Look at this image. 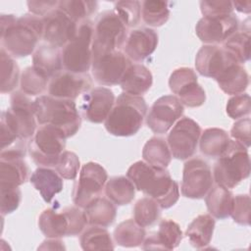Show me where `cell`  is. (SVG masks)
Listing matches in <instances>:
<instances>
[{"mask_svg":"<svg viewBox=\"0 0 251 251\" xmlns=\"http://www.w3.org/2000/svg\"><path fill=\"white\" fill-rule=\"evenodd\" d=\"M121 18L126 27L138 25L141 18V2L139 1H118L113 9Z\"/></svg>","mask_w":251,"mask_h":251,"instance_id":"7bdbcfd3","label":"cell"},{"mask_svg":"<svg viewBox=\"0 0 251 251\" xmlns=\"http://www.w3.org/2000/svg\"><path fill=\"white\" fill-rule=\"evenodd\" d=\"M147 104L142 96L123 92L104 122L106 130L115 136L127 137L138 132L147 113Z\"/></svg>","mask_w":251,"mask_h":251,"instance_id":"277c9868","label":"cell"},{"mask_svg":"<svg viewBox=\"0 0 251 251\" xmlns=\"http://www.w3.org/2000/svg\"><path fill=\"white\" fill-rule=\"evenodd\" d=\"M161 216V207L151 197L139 199L133 207V220L141 226H153Z\"/></svg>","mask_w":251,"mask_h":251,"instance_id":"60d3db41","label":"cell"},{"mask_svg":"<svg viewBox=\"0 0 251 251\" xmlns=\"http://www.w3.org/2000/svg\"><path fill=\"white\" fill-rule=\"evenodd\" d=\"M201 132V126L191 118L179 119L172 127L167 139L172 156L178 160L192 157L199 143Z\"/></svg>","mask_w":251,"mask_h":251,"instance_id":"8fae6325","label":"cell"},{"mask_svg":"<svg viewBox=\"0 0 251 251\" xmlns=\"http://www.w3.org/2000/svg\"><path fill=\"white\" fill-rule=\"evenodd\" d=\"M32 67L50 79L63 70L59 48L47 43L37 46L32 55Z\"/></svg>","mask_w":251,"mask_h":251,"instance_id":"83f0119b","label":"cell"},{"mask_svg":"<svg viewBox=\"0 0 251 251\" xmlns=\"http://www.w3.org/2000/svg\"><path fill=\"white\" fill-rule=\"evenodd\" d=\"M250 204L251 200L248 194H238L233 196L230 217L236 224L241 226L250 225Z\"/></svg>","mask_w":251,"mask_h":251,"instance_id":"7dc6e473","label":"cell"},{"mask_svg":"<svg viewBox=\"0 0 251 251\" xmlns=\"http://www.w3.org/2000/svg\"><path fill=\"white\" fill-rule=\"evenodd\" d=\"M10 108L7 109L21 138L29 140L36 131V117L33 101L22 90H16L10 97Z\"/></svg>","mask_w":251,"mask_h":251,"instance_id":"d6986e66","label":"cell"},{"mask_svg":"<svg viewBox=\"0 0 251 251\" xmlns=\"http://www.w3.org/2000/svg\"><path fill=\"white\" fill-rule=\"evenodd\" d=\"M26 4L30 14L43 18L58 8L59 1H27Z\"/></svg>","mask_w":251,"mask_h":251,"instance_id":"f907efd6","label":"cell"},{"mask_svg":"<svg viewBox=\"0 0 251 251\" xmlns=\"http://www.w3.org/2000/svg\"><path fill=\"white\" fill-rule=\"evenodd\" d=\"M247 149L235 140L229 141L213 168V178L218 185L231 189L249 176L250 159Z\"/></svg>","mask_w":251,"mask_h":251,"instance_id":"5b68a950","label":"cell"},{"mask_svg":"<svg viewBox=\"0 0 251 251\" xmlns=\"http://www.w3.org/2000/svg\"><path fill=\"white\" fill-rule=\"evenodd\" d=\"M220 88L226 94L243 93L249 85V75L242 65L229 63L215 79Z\"/></svg>","mask_w":251,"mask_h":251,"instance_id":"4316f807","label":"cell"},{"mask_svg":"<svg viewBox=\"0 0 251 251\" xmlns=\"http://www.w3.org/2000/svg\"><path fill=\"white\" fill-rule=\"evenodd\" d=\"M92 87V79L86 74H75L62 70L53 75L48 83V95L75 100L80 94L88 92Z\"/></svg>","mask_w":251,"mask_h":251,"instance_id":"e0dca14e","label":"cell"},{"mask_svg":"<svg viewBox=\"0 0 251 251\" xmlns=\"http://www.w3.org/2000/svg\"><path fill=\"white\" fill-rule=\"evenodd\" d=\"M169 86L183 106L196 108L206 101V93L198 83L196 73L188 67L176 69L170 75Z\"/></svg>","mask_w":251,"mask_h":251,"instance_id":"4fadbf2b","label":"cell"},{"mask_svg":"<svg viewBox=\"0 0 251 251\" xmlns=\"http://www.w3.org/2000/svg\"><path fill=\"white\" fill-rule=\"evenodd\" d=\"M232 6L233 9L237 10L240 13H245V14H249L251 11V1H236V2H232Z\"/></svg>","mask_w":251,"mask_h":251,"instance_id":"f5cc1de1","label":"cell"},{"mask_svg":"<svg viewBox=\"0 0 251 251\" xmlns=\"http://www.w3.org/2000/svg\"><path fill=\"white\" fill-rule=\"evenodd\" d=\"M113 236L118 245L131 248L140 246L143 243L146 237V231L134 220L127 219L115 227Z\"/></svg>","mask_w":251,"mask_h":251,"instance_id":"e575fe53","label":"cell"},{"mask_svg":"<svg viewBox=\"0 0 251 251\" xmlns=\"http://www.w3.org/2000/svg\"><path fill=\"white\" fill-rule=\"evenodd\" d=\"M131 61L121 50H116L92 59L91 73L94 80L102 86L120 84Z\"/></svg>","mask_w":251,"mask_h":251,"instance_id":"5bb4252c","label":"cell"},{"mask_svg":"<svg viewBox=\"0 0 251 251\" xmlns=\"http://www.w3.org/2000/svg\"><path fill=\"white\" fill-rule=\"evenodd\" d=\"M80 247L85 251L93 250H113L115 248L113 239L109 231L98 226H91L86 228L79 238Z\"/></svg>","mask_w":251,"mask_h":251,"instance_id":"8d00e7d4","label":"cell"},{"mask_svg":"<svg viewBox=\"0 0 251 251\" xmlns=\"http://www.w3.org/2000/svg\"><path fill=\"white\" fill-rule=\"evenodd\" d=\"M93 24L86 20L78 24L77 31L61 50L63 70L75 74H86L92 64Z\"/></svg>","mask_w":251,"mask_h":251,"instance_id":"ba28073f","label":"cell"},{"mask_svg":"<svg viewBox=\"0 0 251 251\" xmlns=\"http://www.w3.org/2000/svg\"><path fill=\"white\" fill-rule=\"evenodd\" d=\"M28 177V167L24 156L0 154V185L19 187Z\"/></svg>","mask_w":251,"mask_h":251,"instance_id":"cb8c5ba5","label":"cell"},{"mask_svg":"<svg viewBox=\"0 0 251 251\" xmlns=\"http://www.w3.org/2000/svg\"><path fill=\"white\" fill-rule=\"evenodd\" d=\"M36 121L50 125L64 132L67 138L75 135L81 125V116L75 100L40 95L33 101Z\"/></svg>","mask_w":251,"mask_h":251,"instance_id":"3957f363","label":"cell"},{"mask_svg":"<svg viewBox=\"0 0 251 251\" xmlns=\"http://www.w3.org/2000/svg\"><path fill=\"white\" fill-rule=\"evenodd\" d=\"M83 213L88 225L107 227L114 223L117 208L111 200L99 196L83 208Z\"/></svg>","mask_w":251,"mask_h":251,"instance_id":"f1b7e54d","label":"cell"},{"mask_svg":"<svg viewBox=\"0 0 251 251\" xmlns=\"http://www.w3.org/2000/svg\"><path fill=\"white\" fill-rule=\"evenodd\" d=\"M0 69H1V93L14 92L21 78L20 68L14 58L1 47L0 49Z\"/></svg>","mask_w":251,"mask_h":251,"instance_id":"74e56055","label":"cell"},{"mask_svg":"<svg viewBox=\"0 0 251 251\" xmlns=\"http://www.w3.org/2000/svg\"><path fill=\"white\" fill-rule=\"evenodd\" d=\"M64 242L60 238H48L47 240H44L42 244L38 247V249H65V246L63 244Z\"/></svg>","mask_w":251,"mask_h":251,"instance_id":"816d5d0a","label":"cell"},{"mask_svg":"<svg viewBox=\"0 0 251 251\" xmlns=\"http://www.w3.org/2000/svg\"><path fill=\"white\" fill-rule=\"evenodd\" d=\"M49 80L48 77L31 66L25 68L22 72L20 87L21 90L28 96H40L47 90Z\"/></svg>","mask_w":251,"mask_h":251,"instance_id":"ab89813d","label":"cell"},{"mask_svg":"<svg viewBox=\"0 0 251 251\" xmlns=\"http://www.w3.org/2000/svg\"><path fill=\"white\" fill-rule=\"evenodd\" d=\"M215 225L216 222L210 214L199 215L188 225L185 236L194 248H205L212 240Z\"/></svg>","mask_w":251,"mask_h":251,"instance_id":"f546056e","label":"cell"},{"mask_svg":"<svg viewBox=\"0 0 251 251\" xmlns=\"http://www.w3.org/2000/svg\"><path fill=\"white\" fill-rule=\"evenodd\" d=\"M66 139L59 128L50 125L40 126L29 139L27 149L37 166L55 167L58 158L65 151Z\"/></svg>","mask_w":251,"mask_h":251,"instance_id":"9c48e42d","label":"cell"},{"mask_svg":"<svg viewBox=\"0 0 251 251\" xmlns=\"http://www.w3.org/2000/svg\"><path fill=\"white\" fill-rule=\"evenodd\" d=\"M105 194L115 205H127L135 197V186L127 176H113L105 184Z\"/></svg>","mask_w":251,"mask_h":251,"instance_id":"836d02e7","label":"cell"},{"mask_svg":"<svg viewBox=\"0 0 251 251\" xmlns=\"http://www.w3.org/2000/svg\"><path fill=\"white\" fill-rule=\"evenodd\" d=\"M250 111L251 99L247 93L232 95V97L227 100L226 112L227 116L233 120H239L245 116H248Z\"/></svg>","mask_w":251,"mask_h":251,"instance_id":"f6af8a7d","label":"cell"},{"mask_svg":"<svg viewBox=\"0 0 251 251\" xmlns=\"http://www.w3.org/2000/svg\"><path fill=\"white\" fill-rule=\"evenodd\" d=\"M223 50L235 63L243 64L250 59V33L249 30L237 29L223 42Z\"/></svg>","mask_w":251,"mask_h":251,"instance_id":"d590c367","label":"cell"},{"mask_svg":"<svg viewBox=\"0 0 251 251\" xmlns=\"http://www.w3.org/2000/svg\"><path fill=\"white\" fill-rule=\"evenodd\" d=\"M214 184L210 166L201 158L188 159L183 166L181 194L190 199H201L206 196Z\"/></svg>","mask_w":251,"mask_h":251,"instance_id":"7c38bea8","label":"cell"},{"mask_svg":"<svg viewBox=\"0 0 251 251\" xmlns=\"http://www.w3.org/2000/svg\"><path fill=\"white\" fill-rule=\"evenodd\" d=\"M126 176L134 184L135 189L156 200L161 209L173 207L179 198L178 184L166 169L137 161L127 169Z\"/></svg>","mask_w":251,"mask_h":251,"instance_id":"7a4b0ae2","label":"cell"},{"mask_svg":"<svg viewBox=\"0 0 251 251\" xmlns=\"http://www.w3.org/2000/svg\"><path fill=\"white\" fill-rule=\"evenodd\" d=\"M232 61L222 47L217 45H203L195 57L196 71L203 76L216 77Z\"/></svg>","mask_w":251,"mask_h":251,"instance_id":"7402d4cb","label":"cell"},{"mask_svg":"<svg viewBox=\"0 0 251 251\" xmlns=\"http://www.w3.org/2000/svg\"><path fill=\"white\" fill-rule=\"evenodd\" d=\"M153 84V75L148 68L141 64H131L120 82L125 93L142 96Z\"/></svg>","mask_w":251,"mask_h":251,"instance_id":"484cf974","label":"cell"},{"mask_svg":"<svg viewBox=\"0 0 251 251\" xmlns=\"http://www.w3.org/2000/svg\"><path fill=\"white\" fill-rule=\"evenodd\" d=\"M115 104V95L110 88L94 87L84 93L80 103V110L85 120L94 124L106 121Z\"/></svg>","mask_w":251,"mask_h":251,"instance_id":"ffe728a7","label":"cell"},{"mask_svg":"<svg viewBox=\"0 0 251 251\" xmlns=\"http://www.w3.org/2000/svg\"><path fill=\"white\" fill-rule=\"evenodd\" d=\"M239 27V21L234 14L222 17H202L195 25L198 38L208 44L223 43Z\"/></svg>","mask_w":251,"mask_h":251,"instance_id":"2e32d148","label":"cell"},{"mask_svg":"<svg viewBox=\"0 0 251 251\" xmlns=\"http://www.w3.org/2000/svg\"><path fill=\"white\" fill-rule=\"evenodd\" d=\"M183 105L175 95H164L153 103L146 118L148 127L155 133H166L182 116Z\"/></svg>","mask_w":251,"mask_h":251,"instance_id":"9a60e30c","label":"cell"},{"mask_svg":"<svg viewBox=\"0 0 251 251\" xmlns=\"http://www.w3.org/2000/svg\"><path fill=\"white\" fill-rule=\"evenodd\" d=\"M205 202L210 215L219 220H225L230 216L233 194L232 192L221 185L212 186L205 196Z\"/></svg>","mask_w":251,"mask_h":251,"instance_id":"4dcf8cb0","label":"cell"},{"mask_svg":"<svg viewBox=\"0 0 251 251\" xmlns=\"http://www.w3.org/2000/svg\"><path fill=\"white\" fill-rule=\"evenodd\" d=\"M108 175L106 170L98 163L88 162L84 164L73 190V202L76 207L85 208L92 200L100 196Z\"/></svg>","mask_w":251,"mask_h":251,"instance_id":"30bf717a","label":"cell"},{"mask_svg":"<svg viewBox=\"0 0 251 251\" xmlns=\"http://www.w3.org/2000/svg\"><path fill=\"white\" fill-rule=\"evenodd\" d=\"M80 162L78 156L72 151L65 150L55 165L57 173L65 179H75L78 174Z\"/></svg>","mask_w":251,"mask_h":251,"instance_id":"ee69618b","label":"cell"},{"mask_svg":"<svg viewBox=\"0 0 251 251\" xmlns=\"http://www.w3.org/2000/svg\"><path fill=\"white\" fill-rule=\"evenodd\" d=\"M182 235L181 228L177 223L170 219H165L160 222L157 231L146 235L141 248L143 250H173L179 245Z\"/></svg>","mask_w":251,"mask_h":251,"instance_id":"603a6c76","label":"cell"},{"mask_svg":"<svg viewBox=\"0 0 251 251\" xmlns=\"http://www.w3.org/2000/svg\"><path fill=\"white\" fill-rule=\"evenodd\" d=\"M22 200V192L19 187L0 185V212L4 217L18 209Z\"/></svg>","mask_w":251,"mask_h":251,"instance_id":"bcb514c9","label":"cell"},{"mask_svg":"<svg viewBox=\"0 0 251 251\" xmlns=\"http://www.w3.org/2000/svg\"><path fill=\"white\" fill-rule=\"evenodd\" d=\"M127 27L114 10L98 15L93 25L92 59L119 50L126 38Z\"/></svg>","mask_w":251,"mask_h":251,"instance_id":"52a82bcc","label":"cell"},{"mask_svg":"<svg viewBox=\"0 0 251 251\" xmlns=\"http://www.w3.org/2000/svg\"><path fill=\"white\" fill-rule=\"evenodd\" d=\"M158 33L149 27H138L126 35L124 53L130 61L141 62L149 57L157 48Z\"/></svg>","mask_w":251,"mask_h":251,"instance_id":"44dd1931","label":"cell"},{"mask_svg":"<svg viewBox=\"0 0 251 251\" xmlns=\"http://www.w3.org/2000/svg\"><path fill=\"white\" fill-rule=\"evenodd\" d=\"M30 183L46 203H51L56 194L63 190V177L49 167H38L29 177Z\"/></svg>","mask_w":251,"mask_h":251,"instance_id":"d4e9b609","label":"cell"},{"mask_svg":"<svg viewBox=\"0 0 251 251\" xmlns=\"http://www.w3.org/2000/svg\"><path fill=\"white\" fill-rule=\"evenodd\" d=\"M87 225L83 211L79 207L45 209L38 218V226L47 238H61L78 235Z\"/></svg>","mask_w":251,"mask_h":251,"instance_id":"8992f818","label":"cell"},{"mask_svg":"<svg viewBox=\"0 0 251 251\" xmlns=\"http://www.w3.org/2000/svg\"><path fill=\"white\" fill-rule=\"evenodd\" d=\"M228 133L219 127L206 128L199 138L201 153L209 158H219L227 148L229 143Z\"/></svg>","mask_w":251,"mask_h":251,"instance_id":"1f68e13d","label":"cell"},{"mask_svg":"<svg viewBox=\"0 0 251 251\" xmlns=\"http://www.w3.org/2000/svg\"><path fill=\"white\" fill-rule=\"evenodd\" d=\"M250 126L251 120L250 118L240 119L232 125L230 129V136L237 142L244 145L246 148L250 146Z\"/></svg>","mask_w":251,"mask_h":251,"instance_id":"681fc988","label":"cell"},{"mask_svg":"<svg viewBox=\"0 0 251 251\" xmlns=\"http://www.w3.org/2000/svg\"><path fill=\"white\" fill-rule=\"evenodd\" d=\"M142 157L147 164L161 169H166L172 161V153L167 140L154 136L146 141L142 149Z\"/></svg>","mask_w":251,"mask_h":251,"instance_id":"d6a6232c","label":"cell"},{"mask_svg":"<svg viewBox=\"0 0 251 251\" xmlns=\"http://www.w3.org/2000/svg\"><path fill=\"white\" fill-rule=\"evenodd\" d=\"M200 10L203 17H222L233 14V6L230 1H201Z\"/></svg>","mask_w":251,"mask_h":251,"instance_id":"c3c4849f","label":"cell"},{"mask_svg":"<svg viewBox=\"0 0 251 251\" xmlns=\"http://www.w3.org/2000/svg\"><path fill=\"white\" fill-rule=\"evenodd\" d=\"M43 20L42 39L54 47H64L75 35L78 24L73 21L61 9L56 8Z\"/></svg>","mask_w":251,"mask_h":251,"instance_id":"ac0fdd59","label":"cell"},{"mask_svg":"<svg viewBox=\"0 0 251 251\" xmlns=\"http://www.w3.org/2000/svg\"><path fill=\"white\" fill-rule=\"evenodd\" d=\"M1 45L12 57L22 58L33 53L43 35V20L33 14L21 17L2 14Z\"/></svg>","mask_w":251,"mask_h":251,"instance_id":"6da1fadb","label":"cell"},{"mask_svg":"<svg viewBox=\"0 0 251 251\" xmlns=\"http://www.w3.org/2000/svg\"><path fill=\"white\" fill-rule=\"evenodd\" d=\"M58 8L66 13L76 24H80L88 20V18L97 10L98 3L96 1L85 0L59 1Z\"/></svg>","mask_w":251,"mask_h":251,"instance_id":"b9f144b4","label":"cell"},{"mask_svg":"<svg viewBox=\"0 0 251 251\" xmlns=\"http://www.w3.org/2000/svg\"><path fill=\"white\" fill-rule=\"evenodd\" d=\"M141 17L149 26L158 27L166 24L170 18L168 2L161 0H146L141 2Z\"/></svg>","mask_w":251,"mask_h":251,"instance_id":"f35d334b","label":"cell"}]
</instances>
